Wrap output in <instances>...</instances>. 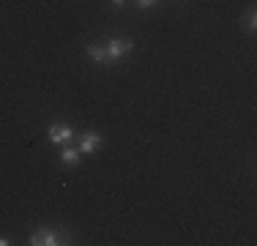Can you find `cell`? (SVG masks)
<instances>
[{
    "label": "cell",
    "instance_id": "cell-9",
    "mask_svg": "<svg viewBox=\"0 0 257 246\" xmlns=\"http://www.w3.org/2000/svg\"><path fill=\"white\" fill-rule=\"evenodd\" d=\"M112 6H123V0H112Z\"/></svg>",
    "mask_w": 257,
    "mask_h": 246
},
{
    "label": "cell",
    "instance_id": "cell-3",
    "mask_svg": "<svg viewBox=\"0 0 257 246\" xmlns=\"http://www.w3.org/2000/svg\"><path fill=\"white\" fill-rule=\"evenodd\" d=\"M50 140L52 143H66V140H71V126L69 123H55L50 129Z\"/></svg>",
    "mask_w": 257,
    "mask_h": 246
},
{
    "label": "cell",
    "instance_id": "cell-8",
    "mask_svg": "<svg viewBox=\"0 0 257 246\" xmlns=\"http://www.w3.org/2000/svg\"><path fill=\"white\" fill-rule=\"evenodd\" d=\"M140 9H151V6H156V0H137Z\"/></svg>",
    "mask_w": 257,
    "mask_h": 246
},
{
    "label": "cell",
    "instance_id": "cell-7",
    "mask_svg": "<svg viewBox=\"0 0 257 246\" xmlns=\"http://www.w3.org/2000/svg\"><path fill=\"white\" fill-rule=\"evenodd\" d=\"M243 25H246L249 30H254V28H257V14H254V9H249V14L243 17Z\"/></svg>",
    "mask_w": 257,
    "mask_h": 246
},
{
    "label": "cell",
    "instance_id": "cell-1",
    "mask_svg": "<svg viewBox=\"0 0 257 246\" xmlns=\"http://www.w3.org/2000/svg\"><path fill=\"white\" fill-rule=\"evenodd\" d=\"M132 41L128 39H115V41H109L107 44V58L109 60H118V58H123L126 52H132Z\"/></svg>",
    "mask_w": 257,
    "mask_h": 246
},
{
    "label": "cell",
    "instance_id": "cell-5",
    "mask_svg": "<svg viewBox=\"0 0 257 246\" xmlns=\"http://www.w3.org/2000/svg\"><path fill=\"white\" fill-rule=\"evenodd\" d=\"M88 55L96 60V63H104V60H107V47H101V44H88Z\"/></svg>",
    "mask_w": 257,
    "mask_h": 246
},
{
    "label": "cell",
    "instance_id": "cell-6",
    "mask_svg": "<svg viewBox=\"0 0 257 246\" xmlns=\"http://www.w3.org/2000/svg\"><path fill=\"white\" fill-rule=\"evenodd\" d=\"M60 159H63V164H77V162H79V151H71V148H66V151L60 153Z\"/></svg>",
    "mask_w": 257,
    "mask_h": 246
},
{
    "label": "cell",
    "instance_id": "cell-2",
    "mask_svg": "<svg viewBox=\"0 0 257 246\" xmlns=\"http://www.w3.org/2000/svg\"><path fill=\"white\" fill-rule=\"evenodd\" d=\"M30 243L33 246H55L58 243V235L50 230H36L33 235H30Z\"/></svg>",
    "mask_w": 257,
    "mask_h": 246
},
{
    "label": "cell",
    "instance_id": "cell-4",
    "mask_svg": "<svg viewBox=\"0 0 257 246\" xmlns=\"http://www.w3.org/2000/svg\"><path fill=\"white\" fill-rule=\"evenodd\" d=\"M99 145H101V134L90 132V134H85V140H82V151H79V153H93Z\"/></svg>",
    "mask_w": 257,
    "mask_h": 246
}]
</instances>
